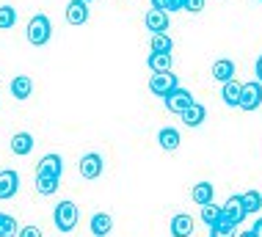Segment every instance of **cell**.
Masks as SVG:
<instances>
[{"label":"cell","mask_w":262,"mask_h":237,"mask_svg":"<svg viewBox=\"0 0 262 237\" xmlns=\"http://www.w3.org/2000/svg\"><path fill=\"white\" fill-rule=\"evenodd\" d=\"M53 36V23L47 14H36V17H31V23H28V41H31L33 47H45L47 41H50Z\"/></svg>","instance_id":"6da1fadb"},{"label":"cell","mask_w":262,"mask_h":237,"mask_svg":"<svg viewBox=\"0 0 262 237\" xmlns=\"http://www.w3.org/2000/svg\"><path fill=\"white\" fill-rule=\"evenodd\" d=\"M77 218H80V212H77L75 202H58V204H55L53 221H55V229H61L63 234L75 232V226H77Z\"/></svg>","instance_id":"7a4b0ae2"},{"label":"cell","mask_w":262,"mask_h":237,"mask_svg":"<svg viewBox=\"0 0 262 237\" xmlns=\"http://www.w3.org/2000/svg\"><path fill=\"white\" fill-rule=\"evenodd\" d=\"M259 105H262V85L257 80L240 85V102H237V107H243L246 113H251V111H257Z\"/></svg>","instance_id":"3957f363"},{"label":"cell","mask_w":262,"mask_h":237,"mask_svg":"<svg viewBox=\"0 0 262 237\" xmlns=\"http://www.w3.org/2000/svg\"><path fill=\"white\" fill-rule=\"evenodd\" d=\"M177 85H180V80H177V75H171V72H155L149 77V91L155 97H168Z\"/></svg>","instance_id":"277c9868"},{"label":"cell","mask_w":262,"mask_h":237,"mask_svg":"<svg viewBox=\"0 0 262 237\" xmlns=\"http://www.w3.org/2000/svg\"><path fill=\"white\" fill-rule=\"evenodd\" d=\"M163 99H166V107H168L171 113H177V116H180V113L185 111V107H190V105L196 102L193 94H190L188 89H182V85H177V89L171 91V94H168V97H163Z\"/></svg>","instance_id":"5b68a950"},{"label":"cell","mask_w":262,"mask_h":237,"mask_svg":"<svg viewBox=\"0 0 262 237\" xmlns=\"http://www.w3.org/2000/svg\"><path fill=\"white\" fill-rule=\"evenodd\" d=\"M19 190V174L14 168L0 171V202H9V199L17 196Z\"/></svg>","instance_id":"8992f818"},{"label":"cell","mask_w":262,"mask_h":237,"mask_svg":"<svg viewBox=\"0 0 262 237\" xmlns=\"http://www.w3.org/2000/svg\"><path fill=\"white\" fill-rule=\"evenodd\" d=\"M221 218L229 221V224L240 226L246 221V210H243V202H240V196H229L226 199V204L221 207Z\"/></svg>","instance_id":"52a82bcc"},{"label":"cell","mask_w":262,"mask_h":237,"mask_svg":"<svg viewBox=\"0 0 262 237\" xmlns=\"http://www.w3.org/2000/svg\"><path fill=\"white\" fill-rule=\"evenodd\" d=\"M36 174L61 179V174H63V160H61V155H55V152L45 155V157L39 160V166H36Z\"/></svg>","instance_id":"ba28073f"},{"label":"cell","mask_w":262,"mask_h":237,"mask_svg":"<svg viewBox=\"0 0 262 237\" xmlns=\"http://www.w3.org/2000/svg\"><path fill=\"white\" fill-rule=\"evenodd\" d=\"M77 168H80V177L83 179H97L102 174V157L97 152H89L80 157V163H77Z\"/></svg>","instance_id":"9c48e42d"},{"label":"cell","mask_w":262,"mask_h":237,"mask_svg":"<svg viewBox=\"0 0 262 237\" xmlns=\"http://www.w3.org/2000/svg\"><path fill=\"white\" fill-rule=\"evenodd\" d=\"M67 23L69 25L89 23V3L86 0H72V3H67Z\"/></svg>","instance_id":"30bf717a"},{"label":"cell","mask_w":262,"mask_h":237,"mask_svg":"<svg viewBox=\"0 0 262 237\" xmlns=\"http://www.w3.org/2000/svg\"><path fill=\"white\" fill-rule=\"evenodd\" d=\"M144 25H146V31H152V33H166L168 31V14L158 11V9H149L144 17Z\"/></svg>","instance_id":"8fae6325"},{"label":"cell","mask_w":262,"mask_h":237,"mask_svg":"<svg viewBox=\"0 0 262 237\" xmlns=\"http://www.w3.org/2000/svg\"><path fill=\"white\" fill-rule=\"evenodd\" d=\"M180 119H182V124H185V127H199V124H204V119H207V107L199 105V102H193L190 107H185V111L180 113Z\"/></svg>","instance_id":"7c38bea8"},{"label":"cell","mask_w":262,"mask_h":237,"mask_svg":"<svg viewBox=\"0 0 262 237\" xmlns=\"http://www.w3.org/2000/svg\"><path fill=\"white\" fill-rule=\"evenodd\" d=\"M168 229H171V237H190L193 234V218H190L188 212H180L171 218Z\"/></svg>","instance_id":"4fadbf2b"},{"label":"cell","mask_w":262,"mask_h":237,"mask_svg":"<svg viewBox=\"0 0 262 237\" xmlns=\"http://www.w3.org/2000/svg\"><path fill=\"white\" fill-rule=\"evenodd\" d=\"M33 94V80L28 75H17L11 80V97L14 99H19V102H23V99H28Z\"/></svg>","instance_id":"5bb4252c"},{"label":"cell","mask_w":262,"mask_h":237,"mask_svg":"<svg viewBox=\"0 0 262 237\" xmlns=\"http://www.w3.org/2000/svg\"><path fill=\"white\" fill-rule=\"evenodd\" d=\"M33 143H36V141H33L31 133H17L11 138V152L17 155V157H28V155L33 152Z\"/></svg>","instance_id":"9a60e30c"},{"label":"cell","mask_w":262,"mask_h":237,"mask_svg":"<svg viewBox=\"0 0 262 237\" xmlns=\"http://www.w3.org/2000/svg\"><path fill=\"white\" fill-rule=\"evenodd\" d=\"M89 229H91V234H94V237H108L111 229H113V218L108 212H97L94 218H91Z\"/></svg>","instance_id":"2e32d148"},{"label":"cell","mask_w":262,"mask_h":237,"mask_svg":"<svg viewBox=\"0 0 262 237\" xmlns=\"http://www.w3.org/2000/svg\"><path fill=\"white\" fill-rule=\"evenodd\" d=\"M212 77H215L218 83H229V80H235V61H229V58L215 61V63H212Z\"/></svg>","instance_id":"e0dca14e"},{"label":"cell","mask_w":262,"mask_h":237,"mask_svg":"<svg viewBox=\"0 0 262 237\" xmlns=\"http://www.w3.org/2000/svg\"><path fill=\"white\" fill-rule=\"evenodd\" d=\"M158 143H160V149H166V152H177L182 138H180V133H177L174 127H163V130L158 133Z\"/></svg>","instance_id":"ac0fdd59"},{"label":"cell","mask_w":262,"mask_h":237,"mask_svg":"<svg viewBox=\"0 0 262 237\" xmlns=\"http://www.w3.org/2000/svg\"><path fill=\"white\" fill-rule=\"evenodd\" d=\"M212 193H215V188H212L210 182H199V185H193V190H190V199H193L199 207H204V204L212 202Z\"/></svg>","instance_id":"d6986e66"},{"label":"cell","mask_w":262,"mask_h":237,"mask_svg":"<svg viewBox=\"0 0 262 237\" xmlns=\"http://www.w3.org/2000/svg\"><path fill=\"white\" fill-rule=\"evenodd\" d=\"M146 67L152 72H171V53H149Z\"/></svg>","instance_id":"ffe728a7"},{"label":"cell","mask_w":262,"mask_h":237,"mask_svg":"<svg viewBox=\"0 0 262 237\" xmlns=\"http://www.w3.org/2000/svg\"><path fill=\"white\" fill-rule=\"evenodd\" d=\"M221 99H224V105L237 107V102H240V83H237V80L224 83V89H221Z\"/></svg>","instance_id":"44dd1931"},{"label":"cell","mask_w":262,"mask_h":237,"mask_svg":"<svg viewBox=\"0 0 262 237\" xmlns=\"http://www.w3.org/2000/svg\"><path fill=\"white\" fill-rule=\"evenodd\" d=\"M240 202H243L246 215L259 212V210H262V193H259V190H246L243 196H240Z\"/></svg>","instance_id":"7402d4cb"},{"label":"cell","mask_w":262,"mask_h":237,"mask_svg":"<svg viewBox=\"0 0 262 237\" xmlns=\"http://www.w3.org/2000/svg\"><path fill=\"white\" fill-rule=\"evenodd\" d=\"M152 53H171L174 50V41L168 33H152V41H149Z\"/></svg>","instance_id":"603a6c76"},{"label":"cell","mask_w":262,"mask_h":237,"mask_svg":"<svg viewBox=\"0 0 262 237\" xmlns=\"http://www.w3.org/2000/svg\"><path fill=\"white\" fill-rule=\"evenodd\" d=\"M17 232H19L17 218L9 212H0V237H17Z\"/></svg>","instance_id":"cb8c5ba5"},{"label":"cell","mask_w":262,"mask_h":237,"mask_svg":"<svg viewBox=\"0 0 262 237\" xmlns=\"http://www.w3.org/2000/svg\"><path fill=\"white\" fill-rule=\"evenodd\" d=\"M58 182H61V179H55V177H41V174H36V190L41 193V196H53V193L58 190Z\"/></svg>","instance_id":"d4e9b609"},{"label":"cell","mask_w":262,"mask_h":237,"mask_svg":"<svg viewBox=\"0 0 262 237\" xmlns=\"http://www.w3.org/2000/svg\"><path fill=\"white\" fill-rule=\"evenodd\" d=\"M235 224H229V221H224V218H218L215 224L210 226V237H232L235 234Z\"/></svg>","instance_id":"484cf974"},{"label":"cell","mask_w":262,"mask_h":237,"mask_svg":"<svg viewBox=\"0 0 262 237\" xmlns=\"http://www.w3.org/2000/svg\"><path fill=\"white\" fill-rule=\"evenodd\" d=\"M17 23V9L14 6H0V31H9Z\"/></svg>","instance_id":"4316f807"},{"label":"cell","mask_w":262,"mask_h":237,"mask_svg":"<svg viewBox=\"0 0 262 237\" xmlns=\"http://www.w3.org/2000/svg\"><path fill=\"white\" fill-rule=\"evenodd\" d=\"M152 9H158V11H180V9H185V0H152Z\"/></svg>","instance_id":"83f0119b"},{"label":"cell","mask_w":262,"mask_h":237,"mask_svg":"<svg viewBox=\"0 0 262 237\" xmlns=\"http://www.w3.org/2000/svg\"><path fill=\"white\" fill-rule=\"evenodd\" d=\"M218 218H221V207H218V204H212V202H210V204H204V207H202V221H204L207 226H212Z\"/></svg>","instance_id":"f1b7e54d"},{"label":"cell","mask_w":262,"mask_h":237,"mask_svg":"<svg viewBox=\"0 0 262 237\" xmlns=\"http://www.w3.org/2000/svg\"><path fill=\"white\" fill-rule=\"evenodd\" d=\"M17 237H41V229L33 226V224H28V226H23V229L17 232Z\"/></svg>","instance_id":"f546056e"},{"label":"cell","mask_w":262,"mask_h":237,"mask_svg":"<svg viewBox=\"0 0 262 237\" xmlns=\"http://www.w3.org/2000/svg\"><path fill=\"white\" fill-rule=\"evenodd\" d=\"M204 9V0H185V11L190 14H199Z\"/></svg>","instance_id":"4dcf8cb0"},{"label":"cell","mask_w":262,"mask_h":237,"mask_svg":"<svg viewBox=\"0 0 262 237\" xmlns=\"http://www.w3.org/2000/svg\"><path fill=\"white\" fill-rule=\"evenodd\" d=\"M254 75H257V83L262 85V55L257 58V63H254Z\"/></svg>","instance_id":"1f68e13d"},{"label":"cell","mask_w":262,"mask_h":237,"mask_svg":"<svg viewBox=\"0 0 262 237\" xmlns=\"http://www.w3.org/2000/svg\"><path fill=\"white\" fill-rule=\"evenodd\" d=\"M251 232L257 234V237H262V218H257V224H254V229H251Z\"/></svg>","instance_id":"d6a6232c"},{"label":"cell","mask_w":262,"mask_h":237,"mask_svg":"<svg viewBox=\"0 0 262 237\" xmlns=\"http://www.w3.org/2000/svg\"><path fill=\"white\" fill-rule=\"evenodd\" d=\"M240 237H257V234H254L251 229H249V232H243V234H240Z\"/></svg>","instance_id":"836d02e7"},{"label":"cell","mask_w":262,"mask_h":237,"mask_svg":"<svg viewBox=\"0 0 262 237\" xmlns=\"http://www.w3.org/2000/svg\"><path fill=\"white\" fill-rule=\"evenodd\" d=\"M86 3H94V0H86Z\"/></svg>","instance_id":"e575fe53"},{"label":"cell","mask_w":262,"mask_h":237,"mask_svg":"<svg viewBox=\"0 0 262 237\" xmlns=\"http://www.w3.org/2000/svg\"><path fill=\"white\" fill-rule=\"evenodd\" d=\"M259 3H262V0H259Z\"/></svg>","instance_id":"d590c367"}]
</instances>
